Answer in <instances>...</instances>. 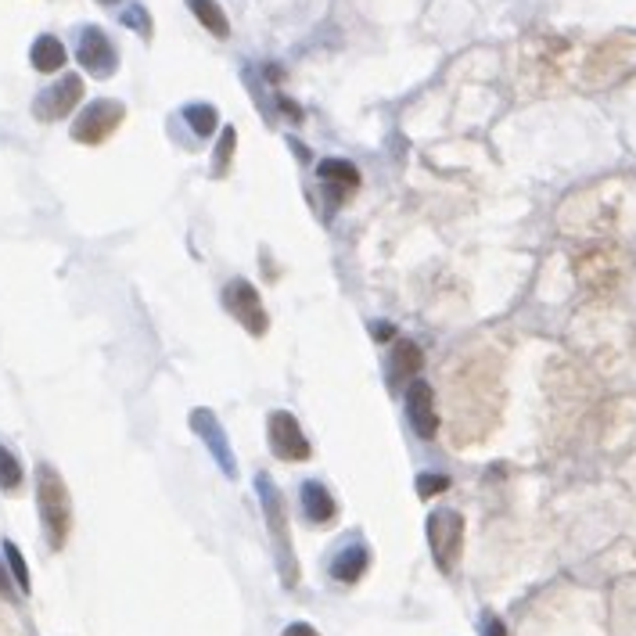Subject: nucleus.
Returning <instances> with one entry per match:
<instances>
[{
	"mask_svg": "<svg viewBox=\"0 0 636 636\" xmlns=\"http://www.w3.org/2000/svg\"><path fill=\"white\" fill-rule=\"evenodd\" d=\"M36 503H40V518L47 528V543L54 551H61L72 528V500H68L65 479L51 464L36 468Z\"/></svg>",
	"mask_w": 636,
	"mask_h": 636,
	"instance_id": "f257e3e1",
	"label": "nucleus"
},
{
	"mask_svg": "<svg viewBox=\"0 0 636 636\" xmlns=\"http://www.w3.org/2000/svg\"><path fill=\"white\" fill-rule=\"evenodd\" d=\"M259 486V496H262V511H266V528H270V539H274V547H278V568L285 576V586H295L299 579V565L292 558V528H288V511H285V496L281 489L270 482L266 475L255 479Z\"/></svg>",
	"mask_w": 636,
	"mask_h": 636,
	"instance_id": "f03ea898",
	"label": "nucleus"
},
{
	"mask_svg": "<svg viewBox=\"0 0 636 636\" xmlns=\"http://www.w3.org/2000/svg\"><path fill=\"white\" fill-rule=\"evenodd\" d=\"M428 547L431 558L439 565V572H453L461 565V551H464V518L457 511H435L428 518Z\"/></svg>",
	"mask_w": 636,
	"mask_h": 636,
	"instance_id": "7ed1b4c3",
	"label": "nucleus"
},
{
	"mask_svg": "<svg viewBox=\"0 0 636 636\" xmlns=\"http://www.w3.org/2000/svg\"><path fill=\"white\" fill-rule=\"evenodd\" d=\"M126 119V105L123 101H112V98H101V101H90L76 123H72V141L76 144H86V148H98L105 144Z\"/></svg>",
	"mask_w": 636,
	"mask_h": 636,
	"instance_id": "20e7f679",
	"label": "nucleus"
},
{
	"mask_svg": "<svg viewBox=\"0 0 636 636\" xmlns=\"http://www.w3.org/2000/svg\"><path fill=\"white\" fill-rule=\"evenodd\" d=\"M223 306H227V313H230L252 338H262V334L270 331V313H266V306H262V299H259V292H255L252 281L234 278V281L223 288Z\"/></svg>",
	"mask_w": 636,
	"mask_h": 636,
	"instance_id": "39448f33",
	"label": "nucleus"
},
{
	"mask_svg": "<svg viewBox=\"0 0 636 636\" xmlns=\"http://www.w3.org/2000/svg\"><path fill=\"white\" fill-rule=\"evenodd\" d=\"M266 439H270L274 457H278V461H288V464H302V461H310V453H313L310 439L302 435L299 417L288 414V410H274V414H270V421H266Z\"/></svg>",
	"mask_w": 636,
	"mask_h": 636,
	"instance_id": "423d86ee",
	"label": "nucleus"
},
{
	"mask_svg": "<svg viewBox=\"0 0 636 636\" xmlns=\"http://www.w3.org/2000/svg\"><path fill=\"white\" fill-rule=\"evenodd\" d=\"M83 76H76V72H68V76H61L58 83H51L47 90H40L36 94V101H33V116L40 119V123H58V119H65V116H72V109L83 101Z\"/></svg>",
	"mask_w": 636,
	"mask_h": 636,
	"instance_id": "0eeeda50",
	"label": "nucleus"
},
{
	"mask_svg": "<svg viewBox=\"0 0 636 636\" xmlns=\"http://www.w3.org/2000/svg\"><path fill=\"white\" fill-rule=\"evenodd\" d=\"M76 58H79V65H83L90 76H98V79H109V76L119 68V51H116V44H112L98 26H86V29L79 33Z\"/></svg>",
	"mask_w": 636,
	"mask_h": 636,
	"instance_id": "6e6552de",
	"label": "nucleus"
},
{
	"mask_svg": "<svg viewBox=\"0 0 636 636\" xmlns=\"http://www.w3.org/2000/svg\"><path fill=\"white\" fill-rule=\"evenodd\" d=\"M618 47H622V36H618V40H608L604 47L593 51L590 68H586V79H590V83L608 86V83H618L629 68H636V47H632L629 54H618Z\"/></svg>",
	"mask_w": 636,
	"mask_h": 636,
	"instance_id": "1a4fd4ad",
	"label": "nucleus"
},
{
	"mask_svg": "<svg viewBox=\"0 0 636 636\" xmlns=\"http://www.w3.org/2000/svg\"><path fill=\"white\" fill-rule=\"evenodd\" d=\"M407 417L414 424V431L421 439H435L439 435V410H435V392L428 382L414 378L410 392H407Z\"/></svg>",
	"mask_w": 636,
	"mask_h": 636,
	"instance_id": "9d476101",
	"label": "nucleus"
},
{
	"mask_svg": "<svg viewBox=\"0 0 636 636\" xmlns=\"http://www.w3.org/2000/svg\"><path fill=\"white\" fill-rule=\"evenodd\" d=\"M317 173H320L324 184L331 188L334 202H345V198L359 188V169H356L352 162H345V158H324Z\"/></svg>",
	"mask_w": 636,
	"mask_h": 636,
	"instance_id": "9b49d317",
	"label": "nucleus"
},
{
	"mask_svg": "<svg viewBox=\"0 0 636 636\" xmlns=\"http://www.w3.org/2000/svg\"><path fill=\"white\" fill-rule=\"evenodd\" d=\"M191 424L198 428V435L205 439V446L216 453V461H220V468H223V475H230L234 479V461H230V446H227V439H223V428H220V421L209 414V410H195L191 414Z\"/></svg>",
	"mask_w": 636,
	"mask_h": 636,
	"instance_id": "f8f14e48",
	"label": "nucleus"
},
{
	"mask_svg": "<svg viewBox=\"0 0 636 636\" xmlns=\"http://www.w3.org/2000/svg\"><path fill=\"white\" fill-rule=\"evenodd\" d=\"M421 363H424L421 345L410 338H399L392 345V389H399L403 382H414V374H421Z\"/></svg>",
	"mask_w": 636,
	"mask_h": 636,
	"instance_id": "ddd939ff",
	"label": "nucleus"
},
{
	"mask_svg": "<svg viewBox=\"0 0 636 636\" xmlns=\"http://www.w3.org/2000/svg\"><path fill=\"white\" fill-rule=\"evenodd\" d=\"M29 61H33V68H36V72L51 76V72H61V68H65L68 51H65V44H61L58 36L44 33V36H36V40H33V47H29Z\"/></svg>",
	"mask_w": 636,
	"mask_h": 636,
	"instance_id": "4468645a",
	"label": "nucleus"
},
{
	"mask_svg": "<svg viewBox=\"0 0 636 636\" xmlns=\"http://www.w3.org/2000/svg\"><path fill=\"white\" fill-rule=\"evenodd\" d=\"M302 511H306V518L313 525H331L338 518V503L331 500L324 482H306L302 486Z\"/></svg>",
	"mask_w": 636,
	"mask_h": 636,
	"instance_id": "2eb2a0df",
	"label": "nucleus"
},
{
	"mask_svg": "<svg viewBox=\"0 0 636 636\" xmlns=\"http://www.w3.org/2000/svg\"><path fill=\"white\" fill-rule=\"evenodd\" d=\"M367 565H371L367 547H363V543H345V551L331 561V576L338 583H356L363 572H367Z\"/></svg>",
	"mask_w": 636,
	"mask_h": 636,
	"instance_id": "dca6fc26",
	"label": "nucleus"
},
{
	"mask_svg": "<svg viewBox=\"0 0 636 636\" xmlns=\"http://www.w3.org/2000/svg\"><path fill=\"white\" fill-rule=\"evenodd\" d=\"M188 8H191V15L202 22L205 33H213L216 40H227V36H230V19H227V12L220 8V0H188Z\"/></svg>",
	"mask_w": 636,
	"mask_h": 636,
	"instance_id": "f3484780",
	"label": "nucleus"
},
{
	"mask_svg": "<svg viewBox=\"0 0 636 636\" xmlns=\"http://www.w3.org/2000/svg\"><path fill=\"white\" fill-rule=\"evenodd\" d=\"M184 123L198 133V137H213L216 123H220V112L213 105H188L184 109Z\"/></svg>",
	"mask_w": 636,
	"mask_h": 636,
	"instance_id": "a211bd4d",
	"label": "nucleus"
},
{
	"mask_svg": "<svg viewBox=\"0 0 636 636\" xmlns=\"http://www.w3.org/2000/svg\"><path fill=\"white\" fill-rule=\"evenodd\" d=\"M19 486H22V464H19V457L8 446H0V489L15 493Z\"/></svg>",
	"mask_w": 636,
	"mask_h": 636,
	"instance_id": "6ab92c4d",
	"label": "nucleus"
},
{
	"mask_svg": "<svg viewBox=\"0 0 636 636\" xmlns=\"http://www.w3.org/2000/svg\"><path fill=\"white\" fill-rule=\"evenodd\" d=\"M234 144H237V133H234L230 126H223L220 144H216V158H213V176H227L230 158H234Z\"/></svg>",
	"mask_w": 636,
	"mask_h": 636,
	"instance_id": "aec40b11",
	"label": "nucleus"
},
{
	"mask_svg": "<svg viewBox=\"0 0 636 636\" xmlns=\"http://www.w3.org/2000/svg\"><path fill=\"white\" fill-rule=\"evenodd\" d=\"M4 558H8V565H12V576H15V583H19V590L22 593H29V565H26V558H22V551L15 547V543H4Z\"/></svg>",
	"mask_w": 636,
	"mask_h": 636,
	"instance_id": "412c9836",
	"label": "nucleus"
},
{
	"mask_svg": "<svg viewBox=\"0 0 636 636\" xmlns=\"http://www.w3.org/2000/svg\"><path fill=\"white\" fill-rule=\"evenodd\" d=\"M123 26H133L144 40H151V19H148V12H144L141 4H133V8L123 12Z\"/></svg>",
	"mask_w": 636,
	"mask_h": 636,
	"instance_id": "4be33fe9",
	"label": "nucleus"
},
{
	"mask_svg": "<svg viewBox=\"0 0 636 636\" xmlns=\"http://www.w3.org/2000/svg\"><path fill=\"white\" fill-rule=\"evenodd\" d=\"M449 489V479L446 475H421L417 479V493L428 500V496H439V493H446Z\"/></svg>",
	"mask_w": 636,
	"mask_h": 636,
	"instance_id": "5701e85b",
	"label": "nucleus"
},
{
	"mask_svg": "<svg viewBox=\"0 0 636 636\" xmlns=\"http://www.w3.org/2000/svg\"><path fill=\"white\" fill-rule=\"evenodd\" d=\"M482 636H507V625H503L496 615H489V618L482 622Z\"/></svg>",
	"mask_w": 636,
	"mask_h": 636,
	"instance_id": "b1692460",
	"label": "nucleus"
},
{
	"mask_svg": "<svg viewBox=\"0 0 636 636\" xmlns=\"http://www.w3.org/2000/svg\"><path fill=\"white\" fill-rule=\"evenodd\" d=\"M285 636H320V632H317L310 622H292V625L285 629Z\"/></svg>",
	"mask_w": 636,
	"mask_h": 636,
	"instance_id": "393cba45",
	"label": "nucleus"
},
{
	"mask_svg": "<svg viewBox=\"0 0 636 636\" xmlns=\"http://www.w3.org/2000/svg\"><path fill=\"white\" fill-rule=\"evenodd\" d=\"M0 590H8V579H4V568H0Z\"/></svg>",
	"mask_w": 636,
	"mask_h": 636,
	"instance_id": "a878e982",
	"label": "nucleus"
},
{
	"mask_svg": "<svg viewBox=\"0 0 636 636\" xmlns=\"http://www.w3.org/2000/svg\"><path fill=\"white\" fill-rule=\"evenodd\" d=\"M98 4H109V8H112V4H119V0H98Z\"/></svg>",
	"mask_w": 636,
	"mask_h": 636,
	"instance_id": "bb28decb",
	"label": "nucleus"
}]
</instances>
